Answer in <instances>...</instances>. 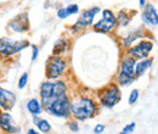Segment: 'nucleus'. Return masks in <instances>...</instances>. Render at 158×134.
Instances as JSON below:
<instances>
[{"label":"nucleus","mask_w":158,"mask_h":134,"mask_svg":"<svg viewBox=\"0 0 158 134\" xmlns=\"http://www.w3.org/2000/svg\"><path fill=\"white\" fill-rule=\"evenodd\" d=\"M67 128L72 132V133H78L79 131H80V127H79V122L77 119H74V118H72V119H68L67 121Z\"/></svg>","instance_id":"4be33fe9"},{"label":"nucleus","mask_w":158,"mask_h":134,"mask_svg":"<svg viewBox=\"0 0 158 134\" xmlns=\"http://www.w3.org/2000/svg\"><path fill=\"white\" fill-rule=\"evenodd\" d=\"M31 49H32V54H31V61L35 62L39 58V46L35 44H31Z\"/></svg>","instance_id":"393cba45"},{"label":"nucleus","mask_w":158,"mask_h":134,"mask_svg":"<svg viewBox=\"0 0 158 134\" xmlns=\"http://www.w3.org/2000/svg\"><path fill=\"white\" fill-rule=\"evenodd\" d=\"M31 43L27 39H15L12 37H0V58H11L29 48Z\"/></svg>","instance_id":"7ed1b4c3"},{"label":"nucleus","mask_w":158,"mask_h":134,"mask_svg":"<svg viewBox=\"0 0 158 134\" xmlns=\"http://www.w3.org/2000/svg\"><path fill=\"white\" fill-rule=\"evenodd\" d=\"M56 16H57V19H67L68 17H69V15H68L66 7H60V9H57V11H56Z\"/></svg>","instance_id":"bb28decb"},{"label":"nucleus","mask_w":158,"mask_h":134,"mask_svg":"<svg viewBox=\"0 0 158 134\" xmlns=\"http://www.w3.org/2000/svg\"><path fill=\"white\" fill-rule=\"evenodd\" d=\"M28 82H29V72H23L17 80V89L23 90L28 85Z\"/></svg>","instance_id":"412c9836"},{"label":"nucleus","mask_w":158,"mask_h":134,"mask_svg":"<svg viewBox=\"0 0 158 134\" xmlns=\"http://www.w3.org/2000/svg\"><path fill=\"white\" fill-rule=\"evenodd\" d=\"M135 63L136 60L129 55H124L120 63H119L118 72L116 75V79L114 82L118 84L119 87H129L130 84H133L136 78H135Z\"/></svg>","instance_id":"f03ea898"},{"label":"nucleus","mask_w":158,"mask_h":134,"mask_svg":"<svg viewBox=\"0 0 158 134\" xmlns=\"http://www.w3.org/2000/svg\"><path fill=\"white\" fill-rule=\"evenodd\" d=\"M100 12H101V9L99 6H94L91 9L84 10L83 12H80L78 19L71 26V31L74 33H78V32H83L85 28L93 26L96 15H99Z\"/></svg>","instance_id":"0eeeda50"},{"label":"nucleus","mask_w":158,"mask_h":134,"mask_svg":"<svg viewBox=\"0 0 158 134\" xmlns=\"http://www.w3.org/2000/svg\"><path fill=\"white\" fill-rule=\"evenodd\" d=\"M34 126H35V128H37L41 134H49L51 132V129H52L51 123H50L48 119L41 118V117H39V119L37 121V123H35Z\"/></svg>","instance_id":"aec40b11"},{"label":"nucleus","mask_w":158,"mask_h":134,"mask_svg":"<svg viewBox=\"0 0 158 134\" xmlns=\"http://www.w3.org/2000/svg\"><path fill=\"white\" fill-rule=\"evenodd\" d=\"M117 27V19H108L101 17L98 22H94L93 24V29L98 33H102V34H110L112 33Z\"/></svg>","instance_id":"2eb2a0df"},{"label":"nucleus","mask_w":158,"mask_h":134,"mask_svg":"<svg viewBox=\"0 0 158 134\" xmlns=\"http://www.w3.org/2000/svg\"><path fill=\"white\" fill-rule=\"evenodd\" d=\"M0 131L4 134H20L21 127L10 111L0 110Z\"/></svg>","instance_id":"9d476101"},{"label":"nucleus","mask_w":158,"mask_h":134,"mask_svg":"<svg viewBox=\"0 0 158 134\" xmlns=\"http://www.w3.org/2000/svg\"><path fill=\"white\" fill-rule=\"evenodd\" d=\"M68 62L61 55H51L45 63V77L46 79H59L67 72Z\"/></svg>","instance_id":"423d86ee"},{"label":"nucleus","mask_w":158,"mask_h":134,"mask_svg":"<svg viewBox=\"0 0 158 134\" xmlns=\"http://www.w3.org/2000/svg\"><path fill=\"white\" fill-rule=\"evenodd\" d=\"M69 50V43L66 38H60L55 41L52 48V55H63Z\"/></svg>","instance_id":"6ab92c4d"},{"label":"nucleus","mask_w":158,"mask_h":134,"mask_svg":"<svg viewBox=\"0 0 158 134\" xmlns=\"http://www.w3.org/2000/svg\"><path fill=\"white\" fill-rule=\"evenodd\" d=\"M135 127H136V123L135 122H131V123L127 124L125 127H123V129L118 134H131L135 131Z\"/></svg>","instance_id":"a878e982"},{"label":"nucleus","mask_w":158,"mask_h":134,"mask_svg":"<svg viewBox=\"0 0 158 134\" xmlns=\"http://www.w3.org/2000/svg\"><path fill=\"white\" fill-rule=\"evenodd\" d=\"M153 50V43L148 39H141L139 43L131 45L129 49L125 50V54L134 58L135 60L150 58V54Z\"/></svg>","instance_id":"6e6552de"},{"label":"nucleus","mask_w":158,"mask_h":134,"mask_svg":"<svg viewBox=\"0 0 158 134\" xmlns=\"http://www.w3.org/2000/svg\"><path fill=\"white\" fill-rule=\"evenodd\" d=\"M39 100L43 107H46L54 100V80L45 79L39 85Z\"/></svg>","instance_id":"f8f14e48"},{"label":"nucleus","mask_w":158,"mask_h":134,"mask_svg":"<svg viewBox=\"0 0 158 134\" xmlns=\"http://www.w3.org/2000/svg\"><path fill=\"white\" fill-rule=\"evenodd\" d=\"M66 10H67V12H68L69 16L77 15V14L80 12V9H79V6L77 4H69V5H67L66 6Z\"/></svg>","instance_id":"b1692460"},{"label":"nucleus","mask_w":158,"mask_h":134,"mask_svg":"<svg viewBox=\"0 0 158 134\" xmlns=\"http://www.w3.org/2000/svg\"><path fill=\"white\" fill-rule=\"evenodd\" d=\"M26 110L32 116H40L44 112V107L38 97H31L26 101Z\"/></svg>","instance_id":"f3484780"},{"label":"nucleus","mask_w":158,"mask_h":134,"mask_svg":"<svg viewBox=\"0 0 158 134\" xmlns=\"http://www.w3.org/2000/svg\"><path fill=\"white\" fill-rule=\"evenodd\" d=\"M139 97H140V90L139 89H133L129 94V97H128V104L129 105H135L138 102Z\"/></svg>","instance_id":"5701e85b"},{"label":"nucleus","mask_w":158,"mask_h":134,"mask_svg":"<svg viewBox=\"0 0 158 134\" xmlns=\"http://www.w3.org/2000/svg\"><path fill=\"white\" fill-rule=\"evenodd\" d=\"M134 14H135V12L129 14L127 10H119L118 14L116 15L117 26H118L119 28H125V27H128L129 23H130V21H131V19H133V15H134Z\"/></svg>","instance_id":"a211bd4d"},{"label":"nucleus","mask_w":158,"mask_h":134,"mask_svg":"<svg viewBox=\"0 0 158 134\" xmlns=\"http://www.w3.org/2000/svg\"><path fill=\"white\" fill-rule=\"evenodd\" d=\"M143 11L141 14V21L147 27H157L158 26V12L157 9L153 4L146 2V5L142 7Z\"/></svg>","instance_id":"ddd939ff"},{"label":"nucleus","mask_w":158,"mask_h":134,"mask_svg":"<svg viewBox=\"0 0 158 134\" xmlns=\"http://www.w3.org/2000/svg\"><path fill=\"white\" fill-rule=\"evenodd\" d=\"M71 99L72 97L68 94L59 96L52 100L46 107H44V111L56 118L68 119L71 117Z\"/></svg>","instance_id":"20e7f679"},{"label":"nucleus","mask_w":158,"mask_h":134,"mask_svg":"<svg viewBox=\"0 0 158 134\" xmlns=\"http://www.w3.org/2000/svg\"><path fill=\"white\" fill-rule=\"evenodd\" d=\"M105 129H106L105 124H102V123H98V124L94 127V133L95 134H102L103 132H105Z\"/></svg>","instance_id":"cd10ccee"},{"label":"nucleus","mask_w":158,"mask_h":134,"mask_svg":"<svg viewBox=\"0 0 158 134\" xmlns=\"http://www.w3.org/2000/svg\"><path fill=\"white\" fill-rule=\"evenodd\" d=\"M146 37V32L143 28H138V29H134L131 31L129 34H127L125 37L120 39V48L123 50H127L129 49L131 45H134L138 40L140 39H145Z\"/></svg>","instance_id":"4468645a"},{"label":"nucleus","mask_w":158,"mask_h":134,"mask_svg":"<svg viewBox=\"0 0 158 134\" xmlns=\"http://www.w3.org/2000/svg\"><path fill=\"white\" fill-rule=\"evenodd\" d=\"M152 65H153V58H152L136 60V63H135V78L138 79V78L142 77L143 75H146V72L152 67Z\"/></svg>","instance_id":"dca6fc26"},{"label":"nucleus","mask_w":158,"mask_h":134,"mask_svg":"<svg viewBox=\"0 0 158 134\" xmlns=\"http://www.w3.org/2000/svg\"><path fill=\"white\" fill-rule=\"evenodd\" d=\"M99 114V104L91 96L76 95L71 99V117L78 122L91 119Z\"/></svg>","instance_id":"f257e3e1"},{"label":"nucleus","mask_w":158,"mask_h":134,"mask_svg":"<svg viewBox=\"0 0 158 134\" xmlns=\"http://www.w3.org/2000/svg\"><path fill=\"white\" fill-rule=\"evenodd\" d=\"M26 134H41V133H40L38 129H34V128H28V129H27V133H26Z\"/></svg>","instance_id":"c85d7f7f"},{"label":"nucleus","mask_w":158,"mask_h":134,"mask_svg":"<svg viewBox=\"0 0 158 134\" xmlns=\"http://www.w3.org/2000/svg\"><path fill=\"white\" fill-rule=\"evenodd\" d=\"M6 29L11 33L15 34H23L29 32L31 29V23H29V17L27 12H21L19 15H16L14 19L9 21Z\"/></svg>","instance_id":"1a4fd4ad"},{"label":"nucleus","mask_w":158,"mask_h":134,"mask_svg":"<svg viewBox=\"0 0 158 134\" xmlns=\"http://www.w3.org/2000/svg\"><path fill=\"white\" fill-rule=\"evenodd\" d=\"M17 102V96L12 90H9L0 85V110L2 111H12Z\"/></svg>","instance_id":"9b49d317"},{"label":"nucleus","mask_w":158,"mask_h":134,"mask_svg":"<svg viewBox=\"0 0 158 134\" xmlns=\"http://www.w3.org/2000/svg\"><path fill=\"white\" fill-rule=\"evenodd\" d=\"M100 105L105 109H113L122 100V90L116 82H111L107 87L102 88L98 93Z\"/></svg>","instance_id":"39448f33"},{"label":"nucleus","mask_w":158,"mask_h":134,"mask_svg":"<svg viewBox=\"0 0 158 134\" xmlns=\"http://www.w3.org/2000/svg\"><path fill=\"white\" fill-rule=\"evenodd\" d=\"M145 5H146V0H139V6H140L141 9H142Z\"/></svg>","instance_id":"c756f323"}]
</instances>
